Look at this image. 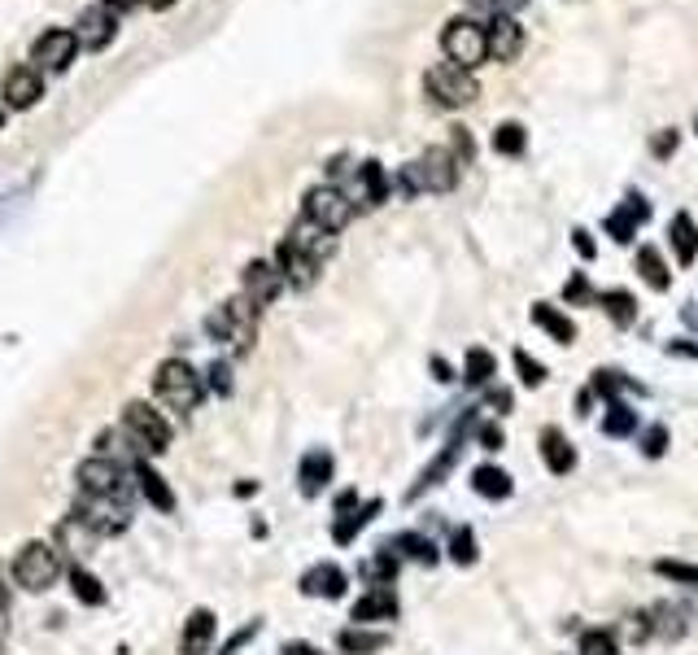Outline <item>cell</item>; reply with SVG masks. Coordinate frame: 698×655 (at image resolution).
Returning a JSON list of instances; mask_svg holds the SVG:
<instances>
[{
  "instance_id": "6da1fadb",
  "label": "cell",
  "mask_w": 698,
  "mask_h": 655,
  "mask_svg": "<svg viewBox=\"0 0 698 655\" xmlns=\"http://www.w3.org/2000/svg\"><path fill=\"white\" fill-rule=\"evenodd\" d=\"M153 393L171 411H197L201 398H206V376L188 359H162L158 372H153Z\"/></svg>"
},
{
  "instance_id": "7a4b0ae2",
  "label": "cell",
  "mask_w": 698,
  "mask_h": 655,
  "mask_svg": "<svg viewBox=\"0 0 698 655\" xmlns=\"http://www.w3.org/2000/svg\"><path fill=\"white\" fill-rule=\"evenodd\" d=\"M57 577H62V551H57V542H22L18 555H14V581L22 590L31 594H44L57 586Z\"/></svg>"
},
{
  "instance_id": "3957f363",
  "label": "cell",
  "mask_w": 698,
  "mask_h": 655,
  "mask_svg": "<svg viewBox=\"0 0 698 655\" xmlns=\"http://www.w3.org/2000/svg\"><path fill=\"white\" fill-rule=\"evenodd\" d=\"M424 92L432 97V105H441V110H463V105H472L480 97V83H476L472 70H459V66L441 62L424 75Z\"/></svg>"
},
{
  "instance_id": "277c9868",
  "label": "cell",
  "mask_w": 698,
  "mask_h": 655,
  "mask_svg": "<svg viewBox=\"0 0 698 655\" xmlns=\"http://www.w3.org/2000/svg\"><path fill=\"white\" fill-rule=\"evenodd\" d=\"M441 49H445V57H450V66L476 70V66L489 57L485 22H476V18H454L450 27H445V35H441Z\"/></svg>"
},
{
  "instance_id": "5b68a950",
  "label": "cell",
  "mask_w": 698,
  "mask_h": 655,
  "mask_svg": "<svg viewBox=\"0 0 698 655\" xmlns=\"http://www.w3.org/2000/svg\"><path fill=\"white\" fill-rule=\"evenodd\" d=\"M123 428L140 442V450H149V455H162V450L171 446V437H175L171 420H166V415L153 407V402H144V398H136V402H127V407H123Z\"/></svg>"
},
{
  "instance_id": "8992f818",
  "label": "cell",
  "mask_w": 698,
  "mask_h": 655,
  "mask_svg": "<svg viewBox=\"0 0 698 655\" xmlns=\"http://www.w3.org/2000/svg\"><path fill=\"white\" fill-rule=\"evenodd\" d=\"M302 214L315 223V228L336 236L341 228H349V219H354V201H349V193H341L336 184H319V188H310V193H306Z\"/></svg>"
},
{
  "instance_id": "52a82bcc",
  "label": "cell",
  "mask_w": 698,
  "mask_h": 655,
  "mask_svg": "<svg viewBox=\"0 0 698 655\" xmlns=\"http://www.w3.org/2000/svg\"><path fill=\"white\" fill-rule=\"evenodd\" d=\"M75 481H79V490L88 494V498H114V494H123V468H118L110 455L83 459L79 472H75Z\"/></svg>"
},
{
  "instance_id": "ba28073f",
  "label": "cell",
  "mask_w": 698,
  "mask_h": 655,
  "mask_svg": "<svg viewBox=\"0 0 698 655\" xmlns=\"http://www.w3.org/2000/svg\"><path fill=\"white\" fill-rule=\"evenodd\" d=\"M415 175L419 184H424V193H450L454 184H459V158H454L450 149H424L415 162Z\"/></svg>"
},
{
  "instance_id": "9c48e42d",
  "label": "cell",
  "mask_w": 698,
  "mask_h": 655,
  "mask_svg": "<svg viewBox=\"0 0 698 655\" xmlns=\"http://www.w3.org/2000/svg\"><path fill=\"white\" fill-rule=\"evenodd\" d=\"M75 520H83L92 533H105V538L131 529V511L114 507V498H88L83 494V503H75Z\"/></svg>"
},
{
  "instance_id": "30bf717a",
  "label": "cell",
  "mask_w": 698,
  "mask_h": 655,
  "mask_svg": "<svg viewBox=\"0 0 698 655\" xmlns=\"http://www.w3.org/2000/svg\"><path fill=\"white\" fill-rule=\"evenodd\" d=\"M284 284H288L284 271L275 267V262H262V258H254L245 271H240V289H245V297L254 306H271L275 297L284 293Z\"/></svg>"
},
{
  "instance_id": "8fae6325",
  "label": "cell",
  "mask_w": 698,
  "mask_h": 655,
  "mask_svg": "<svg viewBox=\"0 0 698 655\" xmlns=\"http://www.w3.org/2000/svg\"><path fill=\"white\" fill-rule=\"evenodd\" d=\"M75 53H79V40H75V31H66V27H53V31H44L40 40H35V49H31V62L35 66H44V70H66L70 62H75Z\"/></svg>"
},
{
  "instance_id": "7c38bea8",
  "label": "cell",
  "mask_w": 698,
  "mask_h": 655,
  "mask_svg": "<svg viewBox=\"0 0 698 655\" xmlns=\"http://www.w3.org/2000/svg\"><path fill=\"white\" fill-rule=\"evenodd\" d=\"M646 219H651V201H646L642 193H629V197H624L616 210L607 214V223H603V228H607V236H611V241H616V245H629L633 236H637V228H642Z\"/></svg>"
},
{
  "instance_id": "4fadbf2b",
  "label": "cell",
  "mask_w": 698,
  "mask_h": 655,
  "mask_svg": "<svg viewBox=\"0 0 698 655\" xmlns=\"http://www.w3.org/2000/svg\"><path fill=\"white\" fill-rule=\"evenodd\" d=\"M114 31H118V18H114L110 9H105V5H92V9H83V14H79L75 40H79V49H88V53H101L105 44L114 40Z\"/></svg>"
},
{
  "instance_id": "5bb4252c",
  "label": "cell",
  "mask_w": 698,
  "mask_h": 655,
  "mask_svg": "<svg viewBox=\"0 0 698 655\" xmlns=\"http://www.w3.org/2000/svg\"><path fill=\"white\" fill-rule=\"evenodd\" d=\"M214 634H219V616L210 607H192L184 629H179V655H206Z\"/></svg>"
},
{
  "instance_id": "9a60e30c",
  "label": "cell",
  "mask_w": 698,
  "mask_h": 655,
  "mask_svg": "<svg viewBox=\"0 0 698 655\" xmlns=\"http://www.w3.org/2000/svg\"><path fill=\"white\" fill-rule=\"evenodd\" d=\"M397 594L393 586H371L363 599H358L354 607H349V621L354 625H376V621H397Z\"/></svg>"
},
{
  "instance_id": "2e32d148",
  "label": "cell",
  "mask_w": 698,
  "mask_h": 655,
  "mask_svg": "<svg viewBox=\"0 0 698 655\" xmlns=\"http://www.w3.org/2000/svg\"><path fill=\"white\" fill-rule=\"evenodd\" d=\"M297 586H302L306 599H345L349 577H345V568H336V564H315V568H306Z\"/></svg>"
},
{
  "instance_id": "e0dca14e",
  "label": "cell",
  "mask_w": 698,
  "mask_h": 655,
  "mask_svg": "<svg viewBox=\"0 0 698 655\" xmlns=\"http://www.w3.org/2000/svg\"><path fill=\"white\" fill-rule=\"evenodd\" d=\"M489 57L493 62H515L524 53V27L515 18H489Z\"/></svg>"
},
{
  "instance_id": "ac0fdd59",
  "label": "cell",
  "mask_w": 698,
  "mask_h": 655,
  "mask_svg": "<svg viewBox=\"0 0 698 655\" xmlns=\"http://www.w3.org/2000/svg\"><path fill=\"white\" fill-rule=\"evenodd\" d=\"M44 97V79L35 66H18L5 75V105L9 110H31L35 101Z\"/></svg>"
},
{
  "instance_id": "d6986e66",
  "label": "cell",
  "mask_w": 698,
  "mask_h": 655,
  "mask_svg": "<svg viewBox=\"0 0 698 655\" xmlns=\"http://www.w3.org/2000/svg\"><path fill=\"white\" fill-rule=\"evenodd\" d=\"M223 311H227V324H232L236 354H245L249 345H254V337H258V306L240 293V297H232V302H223Z\"/></svg>"
},
{
  "instance_id": "ffe728a7",
  "label": "cell",
  "mask_w": 698,
  "mask_h": 655,
  "mask_svg": "<svg viewBox=\"0 0 698 655\" xmlns=\"http://www.w3.org/2000/svg\"><path fill=\"white\" fill-rule=\"evenodd\" d=\"M332 472H336V459L328 455V450H306L302 463H297V485H302L306 498H319L323 490H328Z\"/></svg>"
},
{
  "instance_id": "44dd1931",
  "label": "cell",
  "mask_w": 698,
  "mask_h": 655,
  "mask_svg": "<svg viewBox=\"0 0 698 655\" xmlns=\"http://www.w3.org/2000/svg\"><path fill=\"white\" fill-rule=\"evenodd\" d=\"M136 485H140V498L149 503L153 511H162V516H171L175 511V490H171V481L153 468V463H136Z\"/></svg>"
},
{
  "instance_id": "7402d4cb",
  "label": "cell",
  "mask_w": 698,
  "mask_h": 655,
  "mask_svg": "<svg viewBox=\"0 0 698 655\" xmlns=\"http://www.w3.org/2000/svg\"><path fill=\"white\" fill-rule=\"evenodd\" d=\"M275 267L284 271V280L293 284V289H310L319 276V262L315 258H306L302 249H293L288 241H280V249H275Z\"/></svg>"
},
{
  "instance_id": "603a6c76",
  "label": "cell",
  "mask_w": 698,
  "mask_h": 655,
  "mask_svg": "<svg viewBox=\"0 0 698 655\" xmlns=\"http://www.w3.org/2000/svg\"><path fill=\"white\" fill-rule=\"evenodd\" d=\"M541 463L555 476H568L576 468V446L568 442L563 428H541Z\"/></svg>"
},
{
  "instance_id": "cb8c5ba5",
  "label": "cell",
  "mask_w": 698,
  "mask_h": 655,
  "mask_svg": "<svg viewBox=\"0 0 698 655\" xmlns=\"http://www.w3.org/2000/svg\"><path fill=\"white\" fill-rule=\"evenodd\" d=\"M380 511H384V503H380V498H371V503H358L354 511H345V516H336V520H332V542H336V546H349V542L358 538V533L367 529L371 520L380 516Z\"/></svg>"
},
{
  "instance_id": "d4e9b609",
  "label": "cell",
  "mask_w": 698,
  "mask_h": 655,
  "mask_svg": "<svg viewBox=\"0 0 698 655\" xmlns=\"http://www.w3.org/2000/svg\"><path fill=\"white\" fill-rule=\"evenodd\" d=\"M472 490L480 498H489V503H502V498L515 494V481L507 468H498V463H480V468L472 472Z\"/></svg>"
},
{
  "instance_id": "484cf974",
  "label": "cell",
  "mask_w": 698,
  "mask_h": 655,
  "mask_svg": "<svg viewBox=\"0 0 698 655\" xmlns=\"http://www.w3.org/2000/svg\"><path fill=\"white\" fill-rule=\"evenodd\" d=\"M668 245H672V254H677L681 267H690V262L698 258V223L690 219V214H672V223H668Z\"/></svg>"
},
{
  "instance_id": "4316f807",
  "label": "cell",
  "mask_w": 698,
  "mask_h": 655,
  "mask_svg": "<svg viewBox=\"0 0 698 655\" xmlns=\"http://www.w3.org/2000/svg\"><path fill=\"white\" fill-rule=\"evenodd\" d=\"M336 647H341V655H376L389 647V634H380L371 625H349L336 634Z\"/></svg>"
},
{
  "instance_id": "83f0119b",
  "label": "cell",
  "mask_w": 698,
  "mask_h": 655,
  "mask_svg": "<svg viewBox=\"0 0 698 655\" xmlns=\"http://www.w3.org/2000/svg\"><path fill=\"white\" fill-rule=\"evenodd\" d=\"M528 315H533V324H537L541 332H546L550 341H559V345H572V341H576V324L559 311V306H550V302H533V311H528Z\"/></svg>"
},
{
  "instance_id": "f1b7e54d",
  "label": "cell",
  "mask_w": 698,
  "mask_h": 655,
  "mask_svg": "<svg viewBox=\"0 0 698 655\" xmlns=\"http://www.w3.org/2000/svg\"><path fill=\"white\" fill-rule=\"evenodd\" d=\"M354 184H358V201H363V206H384V201H389V175H384L380 162H363V166H358Z\"/></svg>"
},
{
  "instance_id": "f546056e",
  "label": "cell",
  "mask_w": 698,
  "mask_h": 655,
  "mask_svg": "<svg viewBox=\"0 0 698 655\" xmlns=\"http://www.w3.org/2000/svg\"><path fill=\"white\" fill-rule=\"evenodd\" d=\"M66 581H70V594L83 603V607H105V599H110V590H105V581L96 577V573H88L83 564H75L66 573Z\"/></svg>"
},
{
  "instance_id": "4dcf8cb0",
  "label": "cell",
  "mask_w": 698,
  "mask_h": 655,
  "mask_svg": "<svg viewBox=\"0 0 698 655\" xmlns=\"http://www.w3.org/2000/svg\"><path fill=\"white\" fill-rule=\"evenodd\" d=\"M389 546L397 551V559H415V564H424V568H432L441 559V546L432 538H424V533H397Z\"/></svg>"
},
{
  "instance_id": "1f68e13d",
  "label": "cell",
  "mask_w": 698,
  "mask_h": 655,
  "mask_svg": "<svg viewBox=\"0 0 698 655\" xmlns=\"http://www.w3.org/2000/svg\"><path fill=\"white\" fill-rule=\"evenodd\" d=\"M493 376H498V359H493L485 345H472V350H467V359H463V380L472 389H489Z\"/></svg>"
},
{
  "instance_id": "d6a6232c",
  "label": "cell",
  "mask_w": 698,
  "mask_h": 655,
  "mask_svg": "<svg viewBox=\"0 0 698 655\" xmlns=\"http://www.w3.org/2000/svg\"><path fill=\"white\" fill-rule=\"evenodd\" d=\"M637 276H642L646 284H651L655 293H664L668 284H672L664 254H659V249H651V245H642V249H637Z\"/></svg>"
},
{
  "instance_id": "836d02e7",
  "label": "cell",
  "mask_w": 698,
  "mask_h": 655,
  "mask_svg": "<svg viewBox=\"0 0 698 655\" xmlns=\"http://www.w3.org/2000/svg\"><path fill=\"white\" fill-rule=\"evenodd\" d=\"M598 302H603V311L616 328H629L637 319V297L629 289H607V293H598Z\"/></svg>"
},
{
  "instance_id": "e575fe53",
  "label": "cell",
  "mask_w": 698,
  "mask_h": 655,
  "mask_svg": "<svg viewBox=\"0 0 698 655\" xmlns=\"http://www.w3.org/2000/svg\"><path fill=\"white\" fill-rule=\"evenodd\" d=\"M459 450H463V442H459V437H454V442L445 446L441 455H437V459H432L428 468H424V476H419V481H415V490H411V498H419V494H424V490H432V485H437L441 476H445V472L454 468V459H459Z\"/></svg>"
},
{
  "instance_id": "d590c367",
  "label": "cell",
  "mask_w": 698,
  "mask_h": 655,
  "mask_svg": "<svg viewBox=\"0 0 698 655\" xmlns=\"http://www.w3.org/2000/svg\"><path fill=\"white\" fill-rule=\"evenodd\" d=\"M445 555H450L459 568H472V564H476L480 546H476V529H472V524H459V529L450 533V542H445Z\"/></svg>"
},
{
  "instance_id": "8d00e7d4",
  "label": "cell",
  "mask_w": 698,
  "mask_h": 655,
  "mask_svg": "<svg viewBox=\"0 0 698 655\" xmlns=\"http://www.w3.org/2000/svg\"><path fill=\"white\" fill-rule=\"evenodd\" d=\"M603 433L607 437H629V433H637V411L629 407L624 398H616V402H607V415H603Z\"/></svg>"
},
{
  "instance_id": "74e56055",
  "label": "cell",
  "mask_w": 698,
  "mask_h": 655,
  "mask_svg": "<svg viewBox=\"0 0 698 655\" xmlns=\"http://www.w3.org/2000/svg\"><path fill=\"white\" fill-rule=\"evenodd\" d=\"M528 145V131L520 123H498V131H493V149L502 153V158H520Z\"/></svg>"
},
{
  "instance_id": "f35d334b",
  "label": "cell",
  "mask_w": 698,
  "mask_h": 655,
  "mask_svg": "<svg viewBox=\"0 0 698 655\" xmlns=\"http://www.w3.org/2000/svg\"><path fill=\"white\" fill-rule=\"evenodd\" d=\"M655 573L664 581H672V586L698 590V564H685V559H655Z\"/></svg>"
},
{
  "instance_id": "ab89813d",
  "label": "cell",
  "mask_w": 698,
  "mask_h": 655,
  "mask_svg": "<svg viewBox=\"0 0 698 655\" xmlns=\"http://www.w3.org/2000/svg\"><path fill=\"white\" fill-rule=\"evenodd\" d=\"M397 564H402V559H397V551H393V546H384V551L367 564V581H371V586H393Z\"/></svg>"
},
{
  "instance_id": "60d3db41",
  "label": "cell",
  "mask_w": 698,
  "mask_h": 655,
  "mask_svg": "<svg viewBox=\"0 0 698 655\" xmlns=\"http://www.w3.org/2000/svg\"><path fill=\"white\" fill-rule=\"evenodd\" d=\"M620 634L616 629H585L581 634V655H616Z\"/></svg>"
},
{
  "instance_id": "b9f144b4",
  "label": "cell",
  "mask_w": 698,
  "mask_h": 655,
  "mask_svg": "<svg viewBox=\"0 0 698 655\" xmlns=\"http://www.w3.org/2000/svg\"><path fill=\"white\" fill-rule=\"evenodd\" d=\"M594 297H598V293H594V284H589L585 271H576V276L563 284V302H568V306H589Z\"/></svg>"
},
{
  "instance_id": "7bdbcfd3",
  "label": "cell",
  "mask_w": 698,
  "mask_h": 655,
  "mask_svg": "<svg viewBox=\"0 0 698 655\" xmlns=\"http://www.w3.org/2000/svg\"><path fill=\"white\" fill-rule=\"evenodd\" d=\"M511 359H515V367H520V380H524L528 389L546 385V376H550V372H546V367H541V363H537V359H533V354H528V350H515Z\"/></svg>"
},
{
  "instance_id": "ee69618b",
  "label": "cell",
  "mask_w": 698,
  "mask_h": 655,
  "mask_svg": "<svg viewBox=\"0 0 698 655\" xmlns=\"http://www.w3.org/2000/svg\"><path fill=\"white\" fill-rule=\"evenodd\" d=\"M206 393H219V398H227V393H232V363L214 359V363L206 367Z\"/></svg>"
},
{
  "instance_id": "f6af8a7d",
  "label": "cell",
  "mask_w": 698,
  "mask_h": 655,
  "mask_svg": "<svg viewBox=\"0 0 698 655\" xmlns=\"http://www.w3.org/2000/svg\"><path fill=\"white\" fill-rule=\"evenodd\" d=\"M476 442H480V450H489V455H498L502 446H507V433H502V424H476Z\"/></svg>"
},
{
  "instance_id": "bcb514c9",
  "label": "cell",
  "mask_w": 698,
  "mask_h": 655,
  "mask_svg": "<svg viewBox=\"0 0 698 655\" xmlns=\"http://www.w3.org/2000/svg\"><path fill=\"white\" fill-rule=\"evenodd\" d=\"M664 450H668V428H664V424H651V428L642 433V455H646V459H659Z\"/></svg>"
},
{
  "instance_id": "7dc6e473",
  "label": "cell",
  "mask_w": 698,
  "mask_h": 655,
  "mask_svg": "<svg viewBox=\"0 0 698 655\" xmlns=\"http://www.w3.org/2000/svg\"><path fill=\"white\" fill-rule=\"evenodd\" d=\"M524 0H472L476 14H489V18H515V9H520Z\"/></svg>"
},
{
  "instance_id": "c3c4849f",
  "label": "cell",
  "mask_w": 698,
  "mask_h": 655,
  "mask_svg": "<svg viewBox=\"0 0 698 655\" xmlns=\"http://www.w3.org/2000/svg\"><path fill=\"white\" fill-rule=\"evenodd\" d=\"M485 407H489L493 415H507V411H515V393L502 389V385H489V389H485Z\"/></svg>"
},
{
  "instance_id": "681fc988",
  "label": "cell",
  "mask_w": 698,
  "mask_h": 655,
  "mask_svg": "<svg viewBox=\"0 0 698 655\" xmlns=\"http://www.w3.org/2000/svg\"><path fill=\"white\" fill-rule=\"evenodd\" d=\"M454 158H459V166L463 162H472L476 158V145H472V131H467V127H454Z\"/></svg>"
},
{
  "instance_id": "f907efd6",
  "label": "cell",
  "mask_w": 698,
  "mask_h": 655,
  "mask_svg": "<svg viewBox=\"0 0 698 655\" xmlns=\"http://www.w3.org/2000/svg\"><path fill=\"white\" fill-rule=\"evenodd\" d=\"M206 332H210L214 341H232V324H227V311H223V306L206 315Z\"/></svg>"
},
{
  "instance_id": "816d5d0a",
  "label": "cell",
  "mask_w": 698,
  "mask_h": 655,
  "mask_svg": "<svg viewBox=\"0 0 698 655\" xmlns=\"http://www.w3.org/2000/svg\"><path fill=\"white\" fill-rule=\"evenodd\" d=\"M258 629H262L258 621H249L245 629H236V634H232V638H227V642H223V651H219V655H236V651H240V647H245V642H249V638H258Z\"/></svg>"
},
{
  "instance_id": "f5cc1de1",
  "label": "cell",
  "mask_w": 698,
  "mask_h": 655,
  "mask_svg": "<svg viewBox=\"0 0 698 655\" xmlns=\"http://www.w3.org/2000/svg\"><path fill=\"white\" fill-rule=\"evenodd\" d=\"M672 149H677V131L664 127V131H659V136L651 140V153H655V158H668Z\"/></svg>"
},
{
  "instance_id": "db71d44e",
  "label": "cell",
  "mask_w": 698,
  "mask_h": 655,
  "mask_svg": "<svg viewBox=\"0 0 698 655\" xmlns=\"http://www.w3.org/2000/svg\"><path fill=\"white\" fill-rule=\"evenodd\" d=\"M572 249H576V254H581V258H594V254H598L594 236H589L585 228H576V232H572Z\"/></svg>"
},
{
  "instance_id": "11a10c76",
  "label": "cell",
  "mask_w": 698,
  "mask_h": 655,
  "mask_svg": "<svg viewBox=\"0 0 698 655\" xmlns=\"http://www.w3.org/2000/svg\"><path fill=\"white\" fill-rule=\"evenodd\" d=\"M428 367H432V380H441V385H450V380H459V376H454V367L445 363L441 354H432V359H428Z\"/></svg>"
},
{
  "instance_id": "9f6ffc18",
  "label": "cell",
  "mask_w": 698,
  "mask_h": 655,
  "mask_svg": "<svg viewBox=\"0 0 698 655\" xmlns=\"http://www.w3.org/2000/svg\"><path fill=\"white\" fill-rule=\"evenodd\" d=\"M354 507H358V490L336 494V516H345V511H354Z\"/></svg>"
},
{
  "instance_id": "6f0895ef",
  "label": "cell",
  "mask_w": 698,
  "mask_h": 655,
  "mask_svg": "<svg viewBox=\"0 0 698 655\" xmlns=\"http://www.w3.org/2000/svg\"><path fill=\"white\" fill-rule=\"evenodd\" d=\"M594 398H598L594 389H581V393H576V411H581V415H589V407H594Z\"/></svg>"
},
{
  "instance_id": "680465c9",
  "label": "cell",
  "mask_w": 698,
  "mask_h": 655,
  "mask_svg": "<svg viewBox=\"0 0 698 655\" xmlns=\"http://www.w3.org/2000/svg\"><path fill=\"white\" fill-rule=\"evenodd\" d=\"M105 9H110V14L118 18V14H127V9H136V0H101Z\"/></svg>"
},
{
  "instance_id": "91938a15",
  "label": "cell",
  "mask_w": 698,
  "mask_h": 655,
  "mask_svg": "<svg viewBox=\"0 0 698 655\" xmlns=\"http://www.w3.org/2000/svg\"><path fill=\"white\" fill-rule=\"evenodd\" d=\"M284 655H319V651H315V647H306V642H288Z\"/></svg>"
},
{
  "instance_id": "94428289",
  "label": "cell",
  "mask_w": 698,
  "mask_h": 655,
  "mask_svg": "<svg viewBox=\"0 0 698 655\" xmlns=\"http://www.w3.org/2000/svg\"><path fill=\"white\" fill-rule=\"evenodd\" d=\"M9 634V603H0V642Z\"/></svg>"
},
{
  "instance_id": "6125c7cd",
  "label": "cell",
  "mask_w": 698,
  "mask_h": 655,
  "mask_svg": "<svg viewBox=\"0 0 698 655\" xmlns=\"http://www.w3.org/2000/svg\"><path fill=\"white\" fill-rule=\"evenodd\" d=\"M236 494H240V498H249V494H258V481H240V485H236Z\"/></svg>"
},
{
  "instance_id": "be15d7a7",
  "label": "cell",
  "mask_w": 698,
  "mask_h": 655,
  "mask_svg": "<svg viewBox=\"0 0 698 655\" xmlns=\"http://www.w3.org/2000/svg\"><path fill=\"white\" fill-rule=\"evenodd\" d=\"M136 5H149V9H171L175 0H136Z\"/></svg>"
},
{
  "instance_id": "e7e4bbea",
  "label": "cell",
  "mask_w": 698,
  "mask_h": 655,
  "mask_svg": "<svg viewBox=\"0 0 698 655\" xmlns=\"http://www.w3.org/2000/svg\"><path fill=\"white\" fill-rule=\"evenodd\" d=\"M694 127H698V123H694Z\"/></svg>"
}]
</instances>
